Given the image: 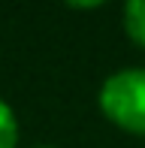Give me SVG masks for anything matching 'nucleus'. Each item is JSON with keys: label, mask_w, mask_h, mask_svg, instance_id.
<instances>
[{"label": "nucleus", "mask_w": 145, "mask_h": 148, "mask_svg": "<svg viewBox=\"0 0 145 148\" xmlns=\"http://www.w3.org/2000/svg\"><path fill=\"white\" fill-rule=\"evenodd\" d=\"M103 118L130 136H145V66H121L109 73L97 94Z\"/></svg>", "instance_id": "nucleus-1"}, {"label": "nucleus", "mask_w": 145, "mask_h": 148, "mask_svg": "<svg viewBox=\"0 0 145 148\" xmlns=\"http://www.w3.org/2000/svg\"><path fill=\"white\" fill-rule=\"evenodd\" d=\"M124 33L130 42L145 49V0H130L124 6Z\"/></svg>", "instance_id": "nucleus-2"}, {"label": "nucleus", "mask_w": 145, "mask_h": 148, "mask_svg": "<svg viewBox=\"0 0 145 148\" xmlns=\"http://www.w3.org/2000/svg\"><path fill=\"white\" fill-rule=\"evenodd\" d=\"M0 148H18V118L6 100H0Z\"/></svg>", "instance_id": "nucleus-3"}, {"label": "nucleus", "mask_w": 145, "mask_h": 148, "mask_svg": "<svg viewBox=\"0 0 145 148\" xmlns=\"http://www.w3.org/2000/svg\"><path fill=\"white\" fill-rule=\"evenodd\" d=\"M36 148H57V145H36Z\"/></svg>", "instance_id": "nucleus-4"}]
</instances>
